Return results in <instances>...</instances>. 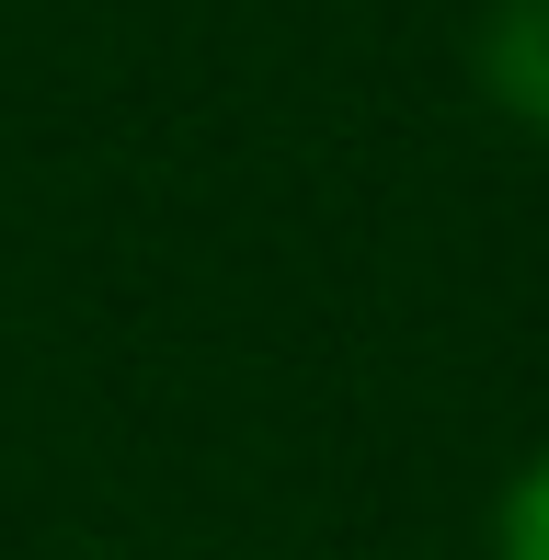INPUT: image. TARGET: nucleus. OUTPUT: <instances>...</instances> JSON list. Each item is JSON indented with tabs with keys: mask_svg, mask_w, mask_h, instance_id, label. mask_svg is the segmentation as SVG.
<instances>
[{
	"mask_svg": "<svg viewBox=\"0 0 549 560\" xmlns=\"http://www.w3.org/2000/svg\"><path fill=\"white\" fill-rule=\"evenodd\" d=\"M492 560H549V446H527L492 492Z\"/></svg>",
	"mask_w": 549,
	"mask_h": 560,
	"instance_id": "f03ea898",
	"label": "nucleus"
},
{
	"mask_svg": "<svg viewBox=\"0 0 549 560\" xmlns=\"http://www.w3.org/2000/svg\"><path fill=\"white\" fill-rule=\"evenodd\" d=\"M469 81L515 138L549 149V0H492L481 35H469Z\"/></svg>",
	"mask_w": 549,
	"mask_h": 560,
	"instance_id": "f257e3e1",
	"label": "nucleus"
}]
</instances>
